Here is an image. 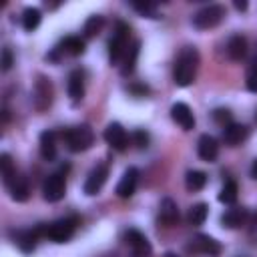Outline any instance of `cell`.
Wrapping results in <instances>:
<instances>
[{
    "label": "cell",
    "instance_id": "obj_1",
    "mask_svg": "<svg viewBox=\"0 0 257 257\" xmlns=\"http://www.w3.org/2000/svg\"><path fill=\"white\" fill-rule=\"evenodd\" d=\"M197 68H199V52L193 46H187L179 54V58L175 62V72H173L175 84L177 86H189V84H193V80L197 76Z\"/></svg>",
    "mask_w": 257,
    "mask_h": 257
},
{
    "label": "cell",
    "instance_id": "obj_2",
    "mask_svg": "<svg viewBox=\"0 0 257 257\" xmlns=\"http://www.w3.org/2000/svg\"><path fill=\"white\" fill-rule=\"evenodd\" d=\"M76 223H78L76 217H66V219H58L50 225H38V229H40L42 237H48L54 243H66L74 235Z\"/></svg>",
    "mask_w": 257,
    "mask_h": 257
},
{
    "label": "cell",
    "instance_id": "obj_3",
    "mask_svg": "<svg viewBox=\"0 0 257 257\" xmlns=\"http://www.w3.org/2000/svg\"><path fill=\"white\" fill-rule=\"evenodd\" d=\"M62 139H64L68 151L80 153V151L90 149V145L94 143V133H92V128L88 124H78V126H72V128L64 131Z\"/></svg>",
    "mask_w": 257,
    "mask_h": 257
},
{
    "label": "cell",
    "instance_id": "obj_4",
    "mask_svg": "<svg viewBox=\"0 0 257 257\" xmlns=\"http://www.w3.org/2000/svg\"><path fill=\"white\" fill-rule=\"evenodd\" d=\"M128 32H131L128 24L118 20L116 28H114V34H112V38L108 42V58H110L112 64H116L124 56V52L128 48Z\"/></svg>",
    "mask_w": 257,
    "mask_h": 257
},
{
    "label": "cell",
    "instance_id": "obj_5",
    "mask_svg": "<svg viewBox=\"0 0 257 257\" xmlns=\"http://www.w3.org/2000/svg\"><path fill=\"white\" fill-rule=\"evenodd\" d=\"M223 18H225V8L219 4H209L193 16V24L199 30H209V28H215L217 24H221Z\"/></svg>",
    "mask_w": 257,
    "mask_h": 257
},
{
    "label": "cell",
    "instance_id": "obj_6",
    "mask_svg": "<svg viewBox=\"0 0 257 257\" xmlns=\"http://www.w3.org/2000/svg\"><path fill=\"white\" fill-rule=\"evenodd\" d=\"M66 195V183L64 177L60 173H52L46 177L44 185H42V197L48 203H56Z\"/></svg>",
    "mask_w": 257,
    "mask_h": 257
},
{
    "label": "cell",
    "instance_id": "obj_7",
    "mask_svg": "<svg viewBox=\"0 0 257 257\" xmlns=\"http://www.w3.org/2000/svg\"><path fill=\"white\" fill-rule=\"evenodd\" d=\"M104 141H106L114 151H118V153L126 151V147H128V135H126V131L122 128L120 122H110V124L104 128Z\"/></svg>",
    "mask_w": 257,
    "mask_h": 257
},
{
    "label": "cell",
    "instance_id": "obj_8",
    "mask_svg": "<svg viewBox=\"0 0 257 257\" xmlns=\"http://www.w3.org/2000/svg\"><path fill=\"white\" fill-rule=\"evenodd\" d=\"M52 104V82L46 76H38L34 84V106L38 110H46Z\"/></svg>",
    "mask_w": 257,
    "mask_h": 257
},
{
    "label": "cell",
    "instance_id": "obj_9",
    "mask_svg": "<svg viewBox=\"0 0 257 257\" xmlns=\"http://www.w3.org/2000/svg\"><path fill=\"white\" fill-rule=\"evenodd\" d=\"M106 177H108V167H106L104 163L96 165V167L88 173V177H86V181H84V193H86V195H96V193L102 189V185L106 183Z\"/></svg>",
    "mask_w": 257,
    "mask_h": 257
},
{
    "label": "cell",
    "instance_id": "obj_10",
    "mask_svg": "<svg viewBox=\"0 0 257 257\" xmlns=\"http://www.w3.org/2000/svg\"><path fill=\"white\" fill-rule=\"evenodd\" d=\"M124 241H126V245L133 249L135 257H149V255H151V243H149V239H147L141 231L128 229V231L124 233Z\"/></svg>",
    "mask_w": 257,
    "mask_h": 257
},
{
    "label": "cell",
    "instance_id": "obj_11",
    "mask_svg": "<svg viewBox=\"0 0 257 257\" xmlns=\"http://www.w3.org/2000/svg\"><path fill=\"white\" fill-rule=\"evenodd\" d=\"M137 183H139V171L135 167H128L124 173H122V179L118 181L116 185V195L120 199H128L135 195L137 191Z\"/></svg>",
    "mask_w": 257,
    "mask_h": 257
},
{
    "label": "cell",
    "instance_id": "obj_12",
    "mask_svg": "<svg viewBox=\"0 0 257 257\" xmlns=\"http://www.w3.org/2000/svg\"><path fill=\"white\" fill-rule=\"evenodd\" d=\"M171 116L173 120L183 128V131H191L195 126V116H193V110L185 104V102H175L171 106Z\"/></svg>",
    "mask_w": 257,
    "mask_h": 257
},
{
    "label": "cell",
    "instance_id": "obj_13",
    "mask_svg": "<svg viewBox=\"0 0 257 257\" xmlns=\"http://www.w3.org/2000/svg\"><path fill=\"white\" fill-rule=\"evenodd\" d=\"M191 249L197 251V253L209 255V257H215V255L221 253V245L213 237H209V235H197L193 239V243H191Z\"/></svg>",
    "mask_w": 257,
    "mask_h": 257
},
{
    "label": "cell",
    "instance_id": "obj_14",
    "mask_svg": "<svg viewBox=\"0 0 257 257\" xmlns=\"http://www.w3.org/2000/svg\"><path fill=\"white\" fill-rule=\"evenodd\" d=\"M247 139V126L241 122H229L227 126H223V141L229 147H237Z\"/></svg>",
    "mask_w": 257,
    "mask_h": 257
},
{
    "label": "cell",
    "instance_id": "obj_15",
    "mask_svg": "<svg viewBox=\"0 0 257 257\" xmlns=\"http://www.w3.org/2000/svg\"><path fill=\"white\" fill-rule=\"evenodd\" d=\"M197 151H199V157L207 163H213L219 155V145L215 141V137L211 135H201L199 143H197Z\"/></svg>",
    "mask_w": 257,
    "mask_h": 257
},
{
    "label": "cell",
    "instance_id": "obj_16",
    "mask_svg": "<svg viewBox=\"0 0 257 257\" xmlns=\"http://www.w3.org/2000/svg\"><path fill=\"white\" fill-rule=\"evenodd\" d=\"M38 237H42L38 227L28 229V231H18V233H16V245H18L24 253H32V251H34V247H36Z\"/></svg>",
    "mask_w": 257,
    "mask_h": 257
},
{
    "label": "cell",
    "instance_id": "obj_17",
    "mask_svg": "<svg viewBox=\"0 0 257 257\" xmlns=\"http://www.w3.org/2000/svg\"><path fill=\"white\" fill-rule=\"evenodd\" d=\"M68 96L74 102L82 100V96H84V76L80 70H72L68 74Z\"/></svg>",
    "mask_w": 257,
    "mask_h": 257
},
{
    "label": "cell",
    "instance_id": "obj_18",
    "mask_svg": "<svg viewBox=\"0 0 257 257\" xmlns=\"http://www.w3.org/2000/svg\"><path fill=\"white\" fill-rule=\"evenodd\" d=\"M227 54H229L231 60L239 62L247 54V40H245V36H241V34L231 36L229 42H227Z\"/></svg>",
    "mask_w": 257,
    "mask_h": 257
},
{
    "label": "cell",
    "instance_id": "obj_19",
    "mask_svg": "<svg viewBox=\"0 0 257 257\" xmlns=\"http://www.w3.org/2000/svg\"><path fill=\"white\" fill-rule=\"evenodd\" d=\"M56 135L52 131H44L40 135V155L44 161H54L56 157V143H54Z\"/></svg>",
    "mask_w": 257,
    "mask_h": 257
},
{
    "label": "cell",
    "instance_id": "obj_20",
    "mask_svg": "<svg viewBox=\"0 0 257 257\" xmlns=\"http://www.w3.org/2000/svg\"><path fill=\"white\" fill-rule=\"evenodd\" d=\"M159 219H161V223H165V225H169V227L179 221V207H177V203H175L173 199H163Z\"/></svg>",
    "mask_w": 257,
    "mask_h": 257
},
{
    "label": "cell",
    "instance_id": "obj_21",
    "mask_svg": "<svg viewBox=\"0 0 257 257\" xmlns=\"http://www.w3.org/2000/svg\"><path fill=\"white\" fill-rule=\"evenodd\" d=\"M245 219H247V211L241 209V207H233V209H229V211L221 217V223H223V227H227V229H237V227H241V225L245 223Z\"/></svg>",
    "mask_w": 257,
    "mask_h": 257
},
{
    "label": "cell",
    "instance_id": "obj_22",
    "mask_svg": "<svg viewBox=\"0 0 257 257\" xmlns=\"http://www.w3.org/2000/svg\"><path fill=\"white\" fill-rule=\"evenodd\" d=\"M60 50L70 54V56H80L84 54L86 50V44H84V38L80 36H66L62 42H60Z\"/></svg>",
    "mask_w": 257,
    "mask_h": 257
},
{
    "label": "cell",
    "instance_id": "obj_23",
    "mask_svg": "<svg viewBox=\"0 0 257 257\" xmlns=\"http://www.w3.org/2000/svg\"><path fill=\"white\" fill-rule=\"evenodd\" d=\"M8 189H10V197H12L14 201H18V203H24V201L28 199V195H30V189H28V183H26L24 177H16V179L8 185Z\"/></svg>",
    "mask_w": 257,
    "mask_h": 257
},
{
    "label": "cell",
    "instance_id": "obj_24",
    "mask_svg": "<svg viewBox=\"0 0 257 257\" xmlns=\"http://www.w3.org/2000/svg\"><path fill=\"white\" fill-rule=\"evenodd\" d=\"M0 171H2V181H4L6 187L18 177L16 175V169H14V163H12V159H10L8 153H2L0 155Z\"/></svg>",
    "mask_w": 257,
    "mask_h": 257
},
{
    "label": "cell",
    "instance_id": "obj_25",
    "mask_svg": "<svg viewBox=\"0 0 257 257\" xmlns=\"http://www.w3.org/2000/svg\"><path fill=\"white\" fill-rule=\"evenodd\" d=\"M40 20H42V14H40L38 8H26V10L22 12V26H24L26 32L36 30L38 24H40Z\"/></svg>",
    "mask_w": 257,
    "mask_h": 257
},
{
    "label": "cell",
    "instance_id": "obj_26",
    "mask_svg": "<svg viewBox=\"0 0 257 257\" xmlns=\"http://www.w3.org/2000/svg\"><path fill=\"white\" fill-rule=\"evenodd\" d=\"M139 46H141V42H133V46H128L126 52H124V62H122V68H120V72H122L124 76L135 70L137 56H139Z\"/></svg>",
    "mask_w": 257,
    "mask_h": 257
},
{
    "label": "cell",
    "instance_id": "obj_27",
    "mask_svg": "<svg viewBox=\"0 0 257 257\" xmlns=\"http://www.w3.org/2000/svg\"><path fill=\"white\" fill-rule=\"evenodd\" d=\"M207 185V175L203 171H189L185 177V187L189 191H201Z\"/></svg>",
    "mask_w": 257,
    "mask_h": 257
},
{
    "label": "cell",
    "instance_id": "obj_28",
    "mask_svg": "<svg viewBox=\"0 0 257 257\" xmlns=\"http://www.w3.org/2000/svg\"><path fill=\"white\" fill-rule=\"evenodd\" d=\"M237 193H239L237 183L235 181H225V185H223V189L219 193V201L225 203V205H233L237 201Z\"/></svg>",
    "mask_w": 257,
    "mask_h": 257
},
{
    "label": "cell",
    "instance_id": "obj_29",
    "mask_svg": "<svg viewBox=\"0 0 257 257\" xmlns=\"http://www.w3.org/2000/svg\"><path fill=\"white\" fill-rule=\"evenodd\" d=\"M207 215H209V205L207 203H197L189 211V221H191V225H203Z\"/></svg>",
    "mask_w": 257,
    "mask_h": 257
},
{
    "label": "cell",
    "instance_id": "obj_30",
    "mask_svg": "<svg viewBox=\"0 0 257 257\" xmlns=\"http://www.w3.org/2000/svg\"><path fill=\"white\" fill-rule=\"evenodd\" d=\"M102 24H104V20H102V16H90L88 20H86V24H84V36H94V34H98L100 32V28H102Z\"/></svg>",
    "mask_w": 257,
    "mask_h": 257
},
{
    "label": "cell",
    "instance_id": "obj_31",
    "mask_svg": "<svg viewBox=\"0 0 257 257\" xmlns=\"http://www.w3.org/2000/svg\"><path fill=\"white\" fill-rule=\"evenodd\" d=\"M133 8H135L139 14L147 16V18H157V4H151V2L139 4V2H135V4H133Z\"/></svg>",
    "mask_w": 257,
    "mask_h": 257
},
{
    "label": "cell",
    "instance_id": "obj_32",
    "mask_svg": "<svg viewBox=\"0 0 257 257\" xmlns=\"http://www.w3.org/2000/svg\"><path fill=\"white\" fill-rule=\"evenodd\" d=\"M247 88L251 90V92H257V58L253 60V64H251V68H249V74H247Z\"/></svg>",
    "mask_w": 257,
    "mask_h": 257
},
{
    "label": "cell",
    "instance_id": "obj_33",
    "mask_svg": "<svg viewBox=\"0 0 257 257\" xmlns=\"http://www.w3.org/2000/svg\"><path fill=\"white\" fill-rule=\"evenodd\" d=\"M213 118L219 122V124H223V126H227L229 122H231V112L227 110V108H217L215 112H213Z\"/></svg>",
    "mask_w": 257,
    "mask_h": 257
},
{
    "label": "cell",
    "instance_id": "obj_34",
    "mask_svg": "<svg viewBox=\"0 0 257 257\" xmlns=\"http://www.w3.org/2000/svg\"><path fill=\"white\" fill-rule=\"evenodd\" d=\"M0 64H2V70H4V72H8V70L12 68V64H14V56H12V50H10L8 46L2 50V62H0Z\"/></svg>",
    "mask_w": 257,
    "mask_h": 257
},
{
    "label": "cell",
    "instance_id": "obj_35",
    "mask_svg": "<svg viewBox=\"0 0 257 257\" xmlns=\"http://www.w3.org/2000/svg\"><path fill=\"white\" fill-rule=\"evenodd\" d=\"M135 145L139 147V149H147L149 147V133H145V131H135Z\"/></svg>",
    "mask_w": 257,
    "mask_h": 257
},
{
    "label": "cell",
    "instance_id": "obj_36",
    "mask_svg": "<svg viewBox=\"0 0 257 257\" xmlns=\"http://www.w3.org/2000/svg\"><path fill=\"white\" fill-rule=\"evenodd\" d=\"M235 8H237V10H247V2H239V0H237V2H235Z\"/></svg>",
    "mask_w": 257,
    "mask_h": 257
},
{
    "label": "cell",
    "instance_id": "obj_37",
    "mask_svg": "<svg viewBox=\"0 0 257 257\" xmlns=\"http://www.w3.org/2000/svg\"><path fill=\"white\" fill-rule=\"evenodd\" d=\"M251 175L257 179V159H255V161H253V165H251Z\"/></svg>",
    "mask_w": 257,
    "mask_h": 257
},
{
    "label": "cell",
    "instance_id": "obj_38",
    "mask_svg": "<svg viewBox=\"0 0 257 257\" xmlns=\"http://www.w3.org/2000/svg\"><path fill=\"white\" fill-rule=\"evenodd\" d=\"M163 257H179V255H175V253H171V251H169V253H165Z\"/></svg>",
    "mask_w": 257,
    "mask_h": 257
}]
</instances>
